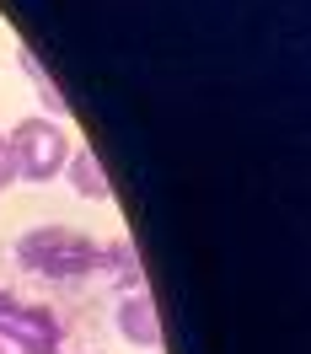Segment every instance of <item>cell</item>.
Listing matches in <instances>:
<instances>
[{"label": "cell", "instance_id": "1", "mask_svg": "<svg viewBox=\"0 0 311 354\" xmlns=\"http://www.w3.org/2000/svg\"><path fill=\"white\" fill-rule=\"evenodd\" d=\"M11 258H17V268L38 274V279H91L102 242L91 231H75V225H32L17 236Z\"/></svg>", "mask_w": 311, "mask_h": 354}, {"label": "cell", "instance_id": "5", "mask_svg": "<svg viewBox=\"0 0 311 354\" xmlns=\"http://www.w3.org/2000/svg\"><path fill=\"white\" fill-rule=\"evenodd\" d=\"M65 177H70V188H75L81 199H97V204H108V199H113V183H108V172H102L97 151H86V145H75V151H70V167H65Z\"/></svg>", "mask_w": 311, "mask_h": 354}, {"label": "cell", "instance_id": "4", "mask_svg": "<svg viewBox=\"0 0 311 354\" xmlns=\"http://www.w3.org/2000/svg\"><path fill=\"white\" fill-rule=\"evenodd\" d=\"M118 333H124V344H134V349H161L167 344L151 290H124L118 295Z\"/></svg>", "mask_w": 311, "mask_h": 354}, {"label": "cell", "instance_id": "6", "mask_svg": "<svg viewBox=\"0 0 311 354\" xmlns=\"http://www.w3.org/2000/svg\"><path fill=\"white\" fill-rule=\"evenodd\" d=\"M97 274H113V285H118V290H145V268H140V258H134L129 242H102Z\"/></svg>", "mask_w": 311, "mask_h": 354}, {"label": "cell", "instance_id": "3", "mask_svg": "<svg viewBox=\"0 0 311 354\" xmlns=\"http://www.w3.org/2000/svg\"><path fill=\"white\" fill-rule=\"evenodd\" d=\"M0 344H11L17 354H59L65 322L38 301H22V295L0 290Z\"/></svg>", "mask_w": 311, "mask_h": 354}, {"label": "cell", "instance_id": "2", "mask_svg": "<svg viewBox=\"0 0 311 354\" xmlns=\"http://www.w3.org/2000/svg\"><path fill=\"white\" fill-rule=\"evenodd\" d=\"M6 151H11V167H17L22 183H54V177H65L75 145L54 118H22L6 134Z\"/></svg>", "mask_w": 311, "mask_h": 354}, {"label": "cell", "instance_id": "7", "mask_svg": "<svg viewBox=\"0 0 311 354\" xmlns=\"http://www.w3.org/2000/svg\"><path fill=\"white\" fill-rule=\"evenodd\" d=\"M17 183V167H11V151H6V134H0V188Z\"/></svg>", "mask_w": 311, "mask_h": 354}]
</instances>
